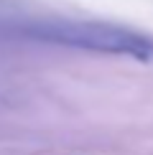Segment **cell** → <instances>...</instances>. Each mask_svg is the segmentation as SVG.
Returning <instances> with one entry per match:
<instances>
[{
    "label": "cell",
    "instance_id": "cell-1",
    "mask_svg": "<svg viewBox=\"0 0 153 155\" xmlns=\"http://www.w3.org/2000/svg\"><path fill=\"white\" fill-rule=\"evenodd\" d=\"M23 36L38 38V41L59 43L69 48L82 51H97V54H115V56H130L135 61L153 64V38L138 31L123 28L115 23L100 21H28L18 25Z\"/></svg>",
    "mask_w": 153,
    "mask_h": 155
}]
</instances>
